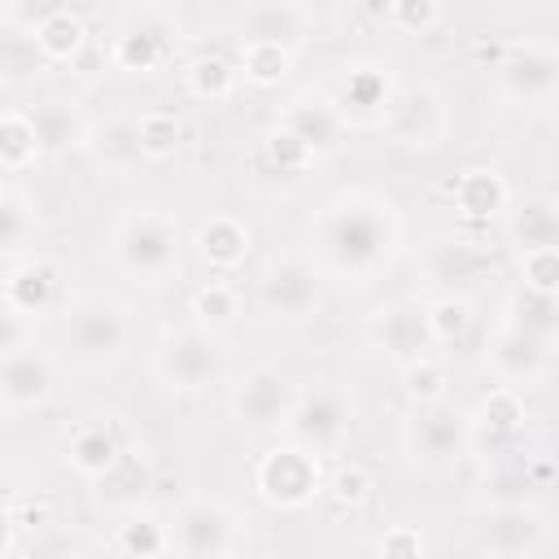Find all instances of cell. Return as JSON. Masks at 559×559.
<instances>
[{
  "mask_svg": "<svg viewBox=\"0 0 559 559\" xmlns=\"http://www.w3.org/2000/svg\"><path fill=\"white\" fill-rule=\"evenodd\" d=\"M402 253V210L376 188H336L310 214V258L328 280L371 284Z\"/></svg>",
  "mask_w": 559,
  "mask_h": 559,
  "instance_id": "1",
  "label": "cell"
},
{
  "mask_svg": "<svg viewBox=\"0 0 559 559\" xmlns=\"http://www.w3.org/2000/svg\"><path fill=\"white\" fill-rule=\"evenodd\" d=\"M109 262L131 284H166L183 262V227L157 205H131L109 231Z\"/></svg>",
  "mask_w": 559,
  "mask_h": 559,
  "instance_id": "2",
  "label": "cell"
},
{
  "mask_svg": "<svg viewBox=\"0 0 559 559\" xmlns=\"http://www.w3.org/2000/svg\"><path fill=\"white\" fill-rule=\"evenodd\" d=\"M131 341H135V314L127 301L109 293L74 297V306L61 314V345L74 367H87V371L114 367L127 358Z\"/></svg>",
  "mask_w": 559,
  "mask_h": 559,
  "instance_id": "3",
  "label": "cell"
},
{
  "mask_svg": "<svg viewBox=\"0 0 559 559\" xmlns=\"http://www.w3.org/2000/svg\"><path fill=\"white\" fill-rule=\"evenodd\" d=\"M148 371L170 393H201L227 376V341L214 328H166L148 354Z\"/></svg>",
  "mask_w": 559,
  "mask_h": 559,
  "instance_id": "4",
  "label": "cell"
},
{
  "mask_svg": "<svg viewBox=\"0 0 559 559\" xmlns=\"http://www.w3.org/2000/svg\"><path fill=\"white\" fill-rule=\"evenodd\" d=\"M472 419L450 402L411 406L402 419V454L424 476H450L472 454Z\"/></svg>",
  "mask_w": 559,
  "mask_h": 559,
  "instance_id": "5",
  "label": "cell"
},
{
  "mask_svg": "<svg viewBox=\"0 0 559 559\" xmlns=\"http://www.w3.org/2000/svg\"><path fill=\"white\" fill-rule=\"evenodd\" d=\"M349 428H354V393L341 380L319 376L297 389L293 415L284 424V441H293L319 459H332L349 441Z\"/></svg>",
  "mask_w": 559,
  "mask_h": 559,
  "instance_id": "6",
  "label": "cell"
},
{
  "mask_svg": "<svg viewBox=\"0 0 559 559\" xmlns=\"http://www.w3.org/2000/svg\"><path fill=\"white\" fill-rule=\"evenodd\" d=\"M297 389L301 384H293L280 367L258 362V367L240 371L236 384L227 389V415L236 419V428L245 437H284Z\"/></svg>",
  "mask_w": 559,
  "mask_h": 559,
  "instance_id": "7",
  "label": "cell"
},
{
  "mask_svg": "<svg viewBox=\"0 0 559 559\" xmlns=\"http://www.w3.org/2000/svg\"><path fill=\"white\" fill-rule=\"evenodd\" d=\"M179 44V17L166 4H135L122 9L114 35H109V66L131 74H153L175 57Z\"/></svg>",
  "mask_w": 559,
  "mask_h": 559,
  "instance_id": "8",
  "label": "cell"
},
{
  "mask_svg": "<svg viewBox=\"0 0 559 559\" xmlns=\"http://www.w3.org/2000/svg\"><path fill=\"white\" fill-rule=\"evenodd\" d=\"M323 459L293 441H280L253 459V493L271 511H301L323 493Z\"/></svg>",
  "mask_w": 559,
  "mask_h": 559,
  "instance_id": "9",
  "label": "cell"
},
{
  "mask_svg": "<svg viewBox=\"0 0 559 559\" xmlns=\"http://www.w3.org/2000/svg\"><path fill=\"white\" fill-rule=\"evenodd\" d=\"M70 306V271L61 266V258L35 249L4 266V310L22 323H48Z\"/></svg>",
  "mask_w": 559,
  "mask_h": 559,
  "instance_id": "10",
  "label": "cell"
},
{
  "mask_svg": "<svg viewBox=\"0 0 559 559\" xmlns=\"http://www.w3.org/2000/svg\"><path fill=\"white\" fill-rule=\"evenodd\" d=\"M175 559H236L245 546V520L223 498H188L170 524Z\"/></svg>",
  "mask_w": 559,
  "mask_h": 559,
  "instance_id": "11",
  "label": "cell"
},
{
  "mask_svg": "<svg viewBox=\"0 0 559 559\" xmlns=\"http://www.w3.org/2000/svg\"><path fill=\"white\" fill-rule=\"evenodd\" d=\"M323 284H328V275L319 271V262L310 253H275L258 275V301L271 319L301 323V319L319 314Z\"/></svg>",
  "mask_w": 559,
  "mask_h": 559,
  "instance_id": "12",
  "label": "cell"
},
{
  "mask_svg": "<svg viewBox=\"0 0 559 559\" xmlns=\"http://www.w3.org/2000/svg\"><path fill=\"white\" fill-rule=\"evenodd\" d=\"M397 87L402 83L393 79V70L384 61H349L323 92L332 96L345 127L354 131V127H384V114H389Z\"/></svg>",
  "mask_w": 559,
  "mask_h": 559,
  "instance_id": "13",
  "label": "cell"
},
{
  "mask_svg": "<svg viewBox=\"0 0 559 559\" xmlns=\"http://www.w3.org/2000/svg\"><path fill=\"white\" fill-rule=\"evenodd\" d=\"M380 131L402 148H437L450 135V105H445L441 87L424 83V79L419 83H402Z\"/></svg>",
  "mask_w": 559,
  "mask_h": 559,
  "instance_id": "14",
  "label": "cell"
},
{
  "mask_svg": "<svg viewBox=\"0 0 559 559\" xmlns=\"http://www.w3.org/2000/svg\"><path fill=\"white\" fill-rule=\"evenodd\" d=\"M57 380H61L57 354L35 345V336L17 349H4L0 354V406H4V415H26V411L48 406L57 397Z\"/></svg>",
  "mask_w": 559,
  "mask_h": 559,
  "instance_id": "15",
  "label": "cell"
},
{
  "mask_svg": "<svg viewBox=\"0 0 559 559\" xmlns=\"http://www.w3.org/2000/svg\"><path fill=\"white\" fill-rule=\"evenodd\" d=\"M367 341L393 358L397 367H411L419 358H432L437 354V341H432V328H428V301L419 297H393L384 301L371 323H367Z\"/></svg>",
  "mask_w": 559,
  "mask_h": 559,
  "instance_id": "16",
  "label": "cell"
},
{
  "mask_svg": "<svg viewBox=\"0 0 559 559\" xmlns=\"http://www.w3.org/2000/svg\"><path fill=\"white\" fill-rule=\"evenodd\" d=\"M498 92L511 105H546L559 92V48L542 39H511L498 61Z\"/></svg>",
  "mask_w": 559,
  "mask_h": 559,
  "instance_id": "17",
  "label": "cell"
},
{
  "mask_svg": "<svg viewBox=\"0 0 559 559\" xmlns=\"http://www.w3.org/2000/svg\"><path fill=\"white\" fill-rule=\"evenodd\" d=\"M546 542V515L533 502H498L476 524V546L489 559H533Z\"/></svg>",
  "mask_w": 559,
  "mask_h": 559,
  "instance_id": "18",
  "label": "cell"
},
{
  "mask_svg": "<svg viewBox=\"0 0 559 559\" xmlns=\"http://www.w3.org/2000/svg\"><path fill=\"white\" fill-rule=\"evenodd\" d=\"M284 131H293L314 157H332L345 148L349 140V127L341 118V109L332 105V96L323 87H301L293 92L284 105H280V118H275Z\"/></svg>",
  "mask_w": 559,
  "mask_h": 559,
  "instance_id": "19",
  "label": "cell"
},
{
  "mask_svg": "<svg viewBox=\"0 0 559 559\" xmlns=\"http://www.w3.org/2000/svg\"><path fill=\"white\" fill-rule=\"evenodd\" d=\"M127 445H131V441L122 437L118 415H87V419L70 424V432L61 437V463H66L74 476H83V480L96 485V480L122 459Z\"/></svg>",
  "mask_w": 559,
  "mask_h": 559,
  "instance_id": "20",
  "label": "cell"
},
{
  "mask_svg": "<svg viewBox=\"0 0 559 559\" xmlns=\"http://www.w3.org/2000/svg\"><path fill=\"white\" fill-rule=\"evenodd\" d=\"M485 367L493 371L498 384L507 389H528L537 384L550 367H555V345L528 336V332H515L507 323H498V332L489 336L485 345Z\"/></svg>",
  "mask_w": 559,
  "mask_h": 559,
  "instance_id": "21",
  "label": "cell"
},
{
  "mask_svg": "<svg viewBox=\"0 0 559 559\" xmlns=\"http://www.w3.org/2000/svg\"><path fill=\"white\" fill-rule=\"evenodd\" d=\"M310 26H314V13L306 4H288V0H258L236 13L240 44H284L297 52L310 39Z\"/></svg>",
  "mask_w": 559,
  "mask_h": 559,
  "instance_id": "22",
  "label": "cell"
},
{
  "mask_svg": "<svg viewBox=\"0 0 559 559\" xmlns=\"http://www.w3.org/2000/svg\"><path fill=\"white\" fill-rule=\"evenodd\" d=\"M153 480H157V467H153L148 445L131 441V445L122 450V459H118L92 489H96V502H100L105 511L131 515V511H144V498H148Z\"/></svg>",
  "mask_w": 559,
  "mask_h": 559,
  "instance_id": "23",
  "label": "cell"
},
{
  "mask_svg": "<svg viewBox=\"0 0 559 559\" xmlns=\"http://www.w3.org/2000/svg\"><path fill=\"white\" fill-rule=\"evenodd\" d=\"M26 114H31V122H35L39 153H44V157H66V153H74V148H87L92 127H96V122L83 114V105L70 100V96H48V100L31 105Z\"/></svg>",
  "mask_w": 559,
  "mask_h": 559,
  "instance_id": "24",
  "label": "cell"
},
{
  "mask_svg": "<svg viewBox=\"0 0 559 559\" xmlns=\"http://www.w3.org/2000/svg\"><path fill=\"white\" fill-rule=\"evenodd\" d=\"M31 39H35V48L48 66H74L87 52V22H83L79 9L61 4V0H48L44 17L31 26Z\"/></svg>",
  "mask_w": 559,
  "mask_h": 559,
  "instance_id": "25",
  "label": "cell"
},
{
  "mask_svg": "<svg viewBox=\"0 0 559 559\" xmlns=\"http://www.w3.org/2000/svg\"><path fill=\"white\" fill-rule=\"evenodd\" d=\"M87 153H92V162H96L105 175H135V170L148 162V157H144V144H140V122L127 118V114L100 118V122L92 127Z\"/></svg>",
  "mask_w": 559,
  "mask_h": 559,
  "instance_id": "26",
  "label": "cell"
},
{
  "mask_svg": "<svg viewBox=\"0 0 559 559\" xmlns=\"http://www.w3.org/2000/svg\"><path fill=\"white\" fill-rule=\"evenodd\" d=\"M192 245H197V258H201L210 271H236V266H245V258L253 253V231H249V223L236 218V214H210V218L197 227Z\"/></svg>",
  "mask_w": 559,
  "mask_h": 559,
  "instance_id": "27",
  "label": "cell"
},
{
  "mask_svg": "<svg viewBox=\"0 0 559 559\" xmlns=\"http://www.w3.org/2000/svg\"><path fill=\"white\" fill-rule=\"evenodd\" d=\"M450 201L463 223H489L511 205V183L493 166H472L450 183Z\"/></svg>",
  "mask_w": 559,
  "mask_h": 559,
  "instance_id": "28",
  "label": "cell"
},
{
  "mask_svg": "<svg viewBox=\"0 0 559 559\" xmlns=\"http://www.w3.org/2000/svg\"><path fill=\"white\" fill-rule=\"evenodd\" d=\"M507 240L511 249L524 258V253H546V249H559V197L542 192V197H528L511 210L507 218Z\"/></svg>",
  "mask_w": 559,
  "mask_h": 559,
  "instance_id": "29",
  "label": "cell"
},
{
  "mask_svg": "<svg viewBox=\"0 0 559 559\" xmlns=\"http://www.w3.org/2000/svg\"><path fill=\"white\" fill-rule=\"evenodd\" d=\"M114 559H170L175 542H170V524H162L148 511H131L122 515V524L109 537Z\"/></svg>",
  "mask_w": 559,
  "mask_h": 559,
  "instance_id": "30",
  "label": "cell"
},
{
  "mask_svg": "<svg viewBox=\"0 0 559 559\" xmlns=\"http://www.w3.org/2000/svg\"><path fill=\"white\" fill-rule=\"evenodd\" d=\"M472 437H489V441H511L520 428H524V419H528V411H524V393L520 389H507V384H498V389H489L476 406H472Z\"/></svg>",
  "mask_w": 559,
  "mask_h": 559,
  "instance_id": "31",
  "label": "cell"
},
{
  "mask_svg": "<svg viewBox=\"0 0 559 559\" xmlns=\"http://www.w3.org/2000/svg\"><path fill=\"white\" fill-rule=\"evenodd\" d=\"M502 323L515 332H528L546 345H559V297H542V293L515 284L502 301Z\"/></svg>",
  "mask_w": 559,
  "mask_h": 559,
  "instance_id": "32",
  "label": "cell"
},
{
  "mask_svg": "<svg viewBox=\"0 0 559 559\" xmlns=\"http://www.w3.org/2000/svg\"><path fill=\"white\" fill-rule=\"evenodd\" d=\"M35 236H39V214H35V201L17 188H4L0 192V249L9 262L35 253Z\"/></svg>",
  "mask_w": 559,
  "mask_h": 559,
  "instance_id": "33",
  "label": "cell"
},
{
  "mask_svg": "<svg viewBox=\"0 0 559 559\" xmlns=\"http://www.w3.org/2000/svg\"><path fill=\"white\" fill-rule=\"evenodd\" d=\"M314 162H319V157H314L293 131H284L280 122H271V127L262 131V140H258V166H262L266 175L297 179V175L314 170Z\"/></svg>",
  "mask_w": 559,
  "mask_h": 559,
  "instance_id": "34",
  "label": "cell"
},
{
  "mask_svg": "<svg viewBox=\"0 0 559 559\" xmlns=\"http://www.w3.org/2000/svg\"><path fill=\"white\" fill-rule=\"evenodd\" d=\"M236 83H240V66L227 61L223 52H201V57H192L188 70H183L188 96L210 100V105H214V100H231V96H236Z\"/></svg>",
  "mask_w": 559,
  "mask_h": 559,
  "instance_id": "35",
  "label": "cell"
},
{
  "mask_svg": "<svg viewBox=\"0 0 559 559\" xmlns=\"http://www.w3.org/2000/svg\"><path fill=\"white\" fill-rule=\"evenodd\" d=\"M424 266H428V280L432 284H459V280H476L489 266V258L472 240H437L428 249Z\"/></svg>",
  "mask_w": 559,
  "mask_h": 559,
  "instance_id": "36",
  "label": "cell"
},
{
  "mask_svg": "<svg viewBox=\"0 0 559 559\" xmlns=\"http://www.w3.org/2000/svg\"><path fill=\"white\" fill-rule=\"evenodd\" d=\"M39 153V135H35V122L26 109H4L0 118V166L4 175H22Z\"/></svg>",
  "mask_w": 559,
  "mask_h": 559,
  "instance_id": "37",
  "label": "cell"
},
{
  "mask_svg": "<svg viewBox=\"0 0 559 559\" xmlns=\"http://www.w3.org/2000/svg\"><path fill=\"white\" fill-rule=\"evenodd\" d=\"M240 79L253 83V87H275L293 74L297 66V52L284 48V44H240Z\"/></svg>",
  "mask_w": 559,
  "mask_h": 559,
  "instance_id": "38",
  "label": "cell"
},
{
  "mask_svg": "<svg viewBox=\"0 0 559 559\" xmlns=\"http://www.w3.org/2000/svg\"><path fill=\"white\" fill-rule=\"evenodd\" d=\"M476 323V310L463 293H441L428 301V328H432V341L437 345H459Z\"/></svg>",
  "mask_w": 559,
  "mask_h": 559,
  "instance_id": "39",
  "label": "cell"
},
{
  "mask_svg": "<svg viewBox=\"0 0 559 559\" xmlns=\"http://www.w3.org/2000/svg\"><path fill=\"white\" fill-rule=\"evenodd\" d=\"M188 310H192V319L201 323V328H223V323H231L236 314H240V293L227 284V280H205L197 293H192V301H188Z\"/></svg>",
  "mask_w": 559,
  "mask_h": 559,
  "instance_id": "40",
  "label": "cell"
},
{
  "mask_svg": "<svg viewBox=\"0 0 559 559\" xmlns=\"http://www.w3.org/2000/svg\"><path fill=\"white\" fill-rule=\"evenodd\" d=\"M135 122H140V144L148 162H166L183 144V122L175 109H144Z\"/></svg>",
  "mask_w": 559,
  "mask_h": 559,
  "instance_id": "41",
  "label": "cell"
},
{
  "mask_svg": "<svg viewBox=\"0 0 559 559\" xmlns=\"http://www.w3.org/2000/svg\"><path fill=\"white\" fill-rule=\"evenodd\" d=\"M402 393L411 397V406L445 402V393H450V371H445V362L432 354V358H419V362L402 367Z\"/></svg>",
  "mask_w": 559,
  "mask_h": 559,
  "instance_id": "42",
  "label": "cell"
},
{
  "mask_svg": "<svg viewBox=\"0 0 559 559\" xmlns=\"http://www.w3.org/2000/svg\"><path fill=\"white\" fill-rule=\"evenodd\" d=\"M35 66H44L35 39H31L26 31L4 26V35H0V74H4V83H22V79H31Z\"/></svg>",
  "mask_w": 559,
  "mask_h": 559,
  "instance_id": "43",
  "label": "cell"
},
{
  "mask_svg": "<svg viewBox=\"0 0 559 559\" xmlns=\"http://www.w3.org/2000/svg\"><path fill=\"white\" fill-rule=\"evenodd\" d=\"M445 9L437 0H393L384 9V26L402 31V35H428L432 26H441Z\"/></svg>",
  "mask_w": 559,
  "mask_h": 559,
  "instance_id": "44",
  "label": "cell"
},
{
  "mask_svg": "<svg viewBox=\"0 0 559 559\" xmlns=\"http://www.w3.org/2000/svg\"><path fill=\"white\" fill-rule=\"evenodd\" d=\"M323 493H328L336 507H362L367 493H371V476H367V467H358V463H336V467L328 472Z\"/></svg>",
  "mask_w": 559,
  "mask_h": 559,
  "instance_id": "45",
  "label": "cell"
},
{
  "mask_svg": "<svg viewBox=\"0 0 559 559\" xmlns=\"http://www.w3.org/2000/svg\"><path fill=\"white\" fill-rule=\"evenodd\" d=\"M520 288H533L542 297H559V249L524 253L520 258Z\"/></svg>",
  "mask_w": 559,
  "mask_h": 559,
  "instance_id": "46",
  "label": "cell"
},
{
  "mask_svg": "<svg viewBox=\"0 0 559 559\" xmlns=\"http://www.w3.org/2000/svg\"><path fill=\"white\" fill-rule=\"evenodd\" d=\"M428 542L415 524H393L376 537V559H424Z\"/></svg>",
  "mask_w": 559,
  "mask_h": 559,
  "instance_id": "47",
  "label": "cell"
},
{
  "mask_svg": "<svg viewBox=\"0 0 559 559\" xmlns=\"http://www.w3.org/2000/svg\"><path fill=\"white\" fill-rule=\"evenodd\" d=\"M555 140H559V118H555Z\"/></svg>",
  "mask_w": 559,
  "mask_h": 559,
  "instance_id": "48",
  "label": "cell"
},
{
  "mask_svg": "<svg viewBox=\"0 0 559 559\" xmlns=\"http://www.w3.org/2000/svg\"><path fill=\"white\" fill-rule=\"evenodd\" d=\"M52 559H70V555H52Z\"/></svg>",
  "mask_w": 559,
  "mask_h": 559,
  "instance_id": "49",
  "label": "cell"
}]
</instances>
